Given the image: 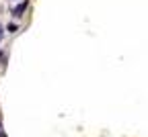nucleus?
<instances>
[{
  "mask_svg": "<svg viewBox=\"0 0 148 137\" xmlns=\"http://www.w3.org/2000/svg\"><path fill=\"white\" fill-rule=\"evenodd\" d=\"M27 8H29V0H21L18 4H14V6L10 8V16H12V18H21V16L27 12Z\"/></svg>",
  "mask_w": 148,
  "mask_h": 137,
  "instance_id": "f257e3e1",
  "label": "nucleus"
},
{
  "mask_svg": "<svg viewBox=\"0 0 148 137\" xmlns=\"http://www.w3.org/2000/svg\"><path fill=\"white\" fill-rule=\"evenodd\" d=\"M4 29H6V33H10V35L18 33V25H16V23H12V21H10V23H8V25H6Z\"/></svg>",
  "mask_w": 148,
  "mask_h": 137,
  "instance_id": "f03ea898",
  "label": "nucleus"
},
{
  "mask_svg": "<svg viewBox=\"0 0 148 137\" xmlns=\"http://www.w3.org/2000/svg\"><path fill=\"white\" fill-rule=\"evenodd\" d=\"M0 64H2V68L6 66V53H4L2 49H0Z\"/></svg>",
  "mask_w": 148,
  "mask_h": 137,
  "instance_id": "7ed1b4c3",
  "label": "nucleus"
},
{
  "mask_svg": "<svg viewBox=\"0 0 148 137\" xmlns=\"http://www.w3.org/2000/svg\"><path fill=\"white\" fill-rule=\"evenodd\" d=\"M0 137H8L6 131H4V127H2V121H0Z\"/></svg>",
  "mask_w": 148,
  "mask_h": 137,
  "instance_id": "20e7f679",
  "label": "nucleus"
},
{
  "mask_svg": "<svg viewBox=\"0 0 148 137\" xmlns=\"http://www.w3.org/2000/svg\"><path fill=\"white\" fill-rule=\"evenodd\" d=\"M4 33H6V29H4L2 25H0V41H2V39H4Z\"/></svg>",
  "mask_w": 148,
  "mask_h": 137,
  "instance_id": "39448f33",
  "label": "nucleus"
}]
</instances>
